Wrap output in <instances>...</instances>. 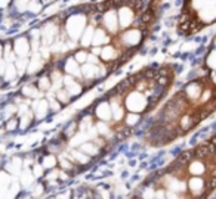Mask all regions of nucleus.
I'll return each instance as SVG.
<instances>
[{
    "mask_svg": "<svg viewBox=\"0 0 216 199\" xmlns=\"http://www.w3.org/2000/svg\"><path fill=\"white\" fill-rule=\"evenodd\" d=\"M67 96H68V94H67V91H62V90H61V91L58 93V99H59V100H64L65 103L68 102V100H70L68 98H67Z\"/></svg>",
    "mask_w": 216,
    "mask_h": 199,
    "instance_id": "nucleus-8",
    "label": "nucleus"
},
{
    "mask_svg": "<svg viewBox=\"0 0 216 199\" xmlns=\"http://www.w3.org/2000/svg\"><path fill=\"white\" fill-rule=\"evenodd\" d=\"M192 158H194V153H192L191 150H187V152H182L179 157L176 158V161H178L181 165H187V164H190L192 161Z\"/></svg>",
    "mask_w": 216,
    "mask_h": 199,
    "instance_id": "nucleus-2",
    "label": "nucleus"
},
{
    "mask_svg": "<svg viewBox=\"0 0 216 199\" xmlns=\"http://www.w3.org/2000/svg\"><path fill=\"white\" fill-rule=\"evenodd\" d=\"M43 165H44V168H52V167L55 165V158L53 157H46L44 158V161H43Z\"/></svg>",
    "mask_w": 216,
    "mask_h": 199,
    "instance_id": "nucleus-5",
    "label": "nucleus"
},
{
    "mask_svg": "<svg viewBox=\"0 0 216 199\" xmlns=\"http://www.w3.org/2000/svg\"><path fill=\"white\" fill-rule=\"evenodd\" d=\"M18 128V120H10V121H8L6 123V130L8 131H14V130H17Z\"/></svg>",
    "mask_w": 216,
    "mask_h": 199,
    "instance_id": "nucleus-3",
    "label": "nucleus"
},
{
    "mask_svg": "<svg viewBox=\"0 0 216 199\" xmlns=\"http://www.w3.org/2000/svg\"><path fill=\"white\" fill-rule=\"evenodd\" d=\"M5 77H6V80H12L14 77H15V68L14 66H8L6 68V74H5Z\"/></svg>",
    "mask_w": 216,
    "mask_h": 199,
    "instance_id": "nucleus-6",
    "label": "nucleus"
},
{
    "mask_svg": "<svg viewBox=\"0 0 216 199\" xmlns=\"http://www.w3.org/2000/svg\"><path fill=\"white\" fill-rule=\"evenodd\" d=\"M49 84H50V80L48 77H43L42 80L39 81V87L42 89V90H48L49 89Z\"/></svg>",
    "mask_w": 216,
    "mask_h": 199,
    "instance_id": "nucleus-4",
    "label": "nucleus"
},
{
    "mask_svg": "<svg viewBox=\"0 0 216 199\" xmlns=\"http://www.w3.org/2000/svg\"><path fill=\"white\" fill-rule=\"evenodd\" d=\"M77 59L80 64H83L84 61H87V52H79L77 53Z\"/></svg>",
    "mask_w": 216,
    "mask_h": 199,
    "instance_id": "nucleus-7",
    "label": "nucleus"
},
{
    "mask_svg": "<svg viewBox=\"0 0 216 199\" xmlns=\"http://www.w3.org/2000/svg\"><path fill=\"white\" fill-rule=\"evenodd\" d=\"M194 153V158L197 159H204V158H209V149H207V145H200L195 148V150L192 152Z\"/></svg>",
    "mask_w": 216,
    "mask_h": 199,
    "instance_id": "nucleus-1",
    "label": "nucleus"
}]
</instances>
